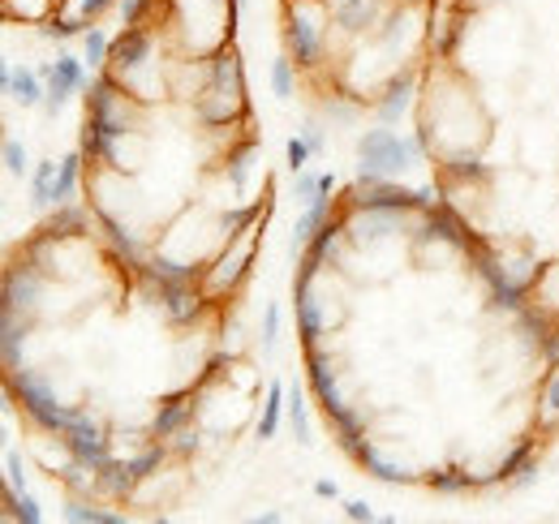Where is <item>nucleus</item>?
Masks as SVG:
<instances>
[{
  "label": "nucleus",
  "instance_id": "obj_43",
  "mask_svg": "<svg viewBox=\"0 0 559 524\" xmlns=\"http://www.w3.org/2000/svg\"><path fill=\"white\" fill-rule=\"evenodd\" d=\"M4 468H9V490H17V495H22V490H26V473H22V456H17V452H9V456H4Z\"/></svg>",
  "mask_w": 559,
  "mask_h": 524
},
{
  "label": "nucleus",
  "instance_id": "obj_27",
  "mask_svg": "<svg viewBox=\"0 0 559 524\" xmlns=\"http://www.w3.org/2000/svg\"><path fill=\"white\" fill-rule=\"evenodd\" d=\"M426 233H430V237H439V241H448V246H461V250H469V237H465L461 219H456V215H448V211H430V224H426Z\"/></svg>",
  "mask_w": 559,
  "mask_h": 524
},
{
  "label": "nucleus",
  "instance_id": "obj_53",
  "mask_svg": "<svg viewBox=\"0 0 559 524\" xmlns=\"http://www.w3.org/2000/svg\"><path fill=\"white\" fill-rule=\"evenodd\" d=\"M556 279H559V266H556Z\"/></svg>",
  "mask_w": 559,
  "mask_h": 524
},
{
  "label": "nucleus",
  "instance_id": "obj_37",
  "mask_svg": "<svg viewBox=\"0 0 559 524\" xmlns=\"http://www.w3.org/2000/svg\"><path fill=\"white\" fill-rule=\"evenodd\" d=\"M4 168H9L13 177H26V172H31V159H26V146H22L17 138H9V142H4Z\"/></svg>",
  "mask_w": 559,
  "mask_h": 524
},
{
  "label": "nucleus",
  "instance_id": "obj_12",
  "mask_svg": "<svg viewBox=\"0 0 559 524\" xmlns=\"http://www.w3.org/2000/svg\"><path fill=\"white\" fill-rule=\"evenodd\" d=\"M0 86L22 104V108H35L44 104L48 95V82L39 78V69H13V66H0Z\"/></svg>",
  "mask_w": 559,
  "mask_h": 524
},
{
  "label": "nucleus",
  "instance_id": "obj_5",
  "mask_svg": "<svg viewBox=\"0 0 559 524\" xmlns=\"http://www.w3.org/2000/svg\"><path fill=\"white\" fill-rule=\"evenodd\" d=\"M61 443H66V452H70L78 464H86L91 473H99V468L112 460V443H108V434L91 421V413H82V417L73 421L70 430L61 434Z\"/></svg>",
  "mask_w": 559,
  "mask_h": 524
},
{
  "label": "nucleus",
  "instance_id": "obj_26",
  "mask_svg": "<svg viewBox=\"0 0 559 524\" xmlns=\"http://www.w3.org/2000/svg\"><path fill=\"white\" fill-rule=\"evenodd\" d=\"M57 172H61V164H57V159H39V164L31 168V202H35V206H52Z\"/></svg>",
  "mask_w": 559,
  "mask_h": 524
},
{
  "label": "nucleus",
  "instance_id": "obj_3",
  "mask_svg": "<svg viewBox=\"0 0 559 524\" xmlns=\"http://www.w3.org/2000/svg\"><path fill=\"white\" fill-rule=\"evenodd\" d=\"M323 22H328V4L323 0H293L288 4L284 44H288V57L297 66H314L323 57Z\"/></svg>",
  "mask_w": 559,
  "mask_h": 524
},
{
  "label": "nucleus",
  "instance_id": "obj_22",
  "mask_svg": "<svg viewBox=\"0 0 559 524\" xmlns=\"http://www.w3.org/2000/svg\"><path fill=\"white\" fill-rule=\"evenodd\" d=\"M336 22L349 31V35H361L379 22V0H341L336 4Z\"/></svg>",
  "mask_w": 559,
  "mask_h": 524
},
{
  "label": "nucleus",
  "instance_id": "obj_14",
  "mask_svg": "<svg viewBox=\"0 0 559 524\" xmlns=\"http://www.w3.org/2000/svg\"><path fill=\"white\" fill-rule=\"evenodd\" d=\"M353 460H357V464H361V468H366L370 477H379V481H388V486L414 481V473H405L401 464H392V460H388L383 452H379V448H374V443H370V439H361V443H357V452H353Z\"/></svg>",
  "mask_w": 559,
  "mask_h": 524
},
{
  "label": "nucleus",
  "instance_id": "obj_23",
  "mask_svg": "<svg viewBox=\"0 0 559 524\" xmlns=\"http://www.w3.org/2000/svg\"><path fill=\"white\" fill-rule=\"evenodd\" d=\"M284 413H288V383H272L267 404H263V417H259V439H276Z\"/></svg>",
  "mask_w": 559,
  "mask_h": 524
},
{
  "label": "nucleus",
  "instance_id": "obj_35",
  "mask_svg": "<svg viewBox=\"0 0 559 524\" xmlns=\"http://www.w3.org/2000/svg\"><path fill=\"white\" fill-rule=\"evenodd\" d=\"M164 456H168V448H164V443H151L146 452H139V456L130 460V464H134V473H139V481H146V477L164 464Z\"/></svg>",
  "mask_w": 559,
  "mask_h": 524
},
{
  "label": "nucleus",
  "instance_id": "obj_48",
  "mask_svg": "<svg viewBox=\"0 0 559 524\" xmlns=\"http://www.w3.org/2000/svg\"><path fill=\"white\" fill-rule=\"evenodd\" d=\"M173 439H177V452H194L199 448V434L194 430H177Z\"/></svg>",
  "mask_w": 559,
  "mask_h": 524
},
{
  "label": "nucleus",
  "instance_id": "obj_41",
  "mask_svg": "<svg viewBox=\"0 0 559 524\" xmlns=\"http://www.w3.org/2000/svg\"><path fill=\"white\" fill-rule=\"evenodd\" d=\"M155 0H121L117 4V13H121V26H142V17H146V9H151Z\"/></svg>",
  "mask_w": 559,
  "mask_h": 524
},
{
  "label": "nucleus",
  "instance_id": "obj_44",
  "mask_svg": "<svg viewBox=\"0 0 559 524\" xmlns=\"http://www.w3.org/2000/svg\"><path fill=\"white\" fill-rule=\"evenodd\" d=\"M314 198H319V177L301 168L297 172V202H314Z\"/></svg>",
  "mask_w": 559,
  "mask_h": 524
},
{
  "label": "nucleus",
  "instance_id": "obj_6",
  "mask_svg": "<svg viewBox=\"0 0 559 524\" xmlns=\"http://www.w3.org/2000/svg\"><path fill=\"white\" fill-rule=\"evenodd\" d=\"M44 279H48V275L31 259L13 262V266L4 271V306H0V310H13V314H22V319H31V310L39 306Z\"/></svg>",
  "mask_w": 559,
  "mask_h": 524
},
{
  "label": "nucleus",
  "instance_id": "obj_7",
  "mask_svg": "<svg viewBox=\"0 0 559 524\" xmlns=\"http://www.w3.org/2000/svg\"><path fill=\"white\" fill-rule=\"evenodd\" d=\"M306 379H310V388H314V395H319V408L328 413V421H332L336 413H345V408H349V400H345L341 383H336L332 357H328L319 344H310V348H306Z\"/></svg>",
  "mask_w": 559,
  "mask_h": 524
},
{
  "label": "nucleus",
  "instance_id": "obj_40",
  "mask_svg": "<svg viewBox=\"0 0 559 524\" xmlns=\"http://www.w3.org/2000/svg\"><path fill=\"white\" fill-rule=\"evenodd\" d=\"M112 4H121V0H73V17H82L86 26L99 17V13H108Z\"/></svg>",
  "mask_w": 559,
  "mask_h": 524
},
{
  "label": "nucleus",
  "instance_id": "obj_32",
  "mask_svg": "<svg viewBox=\"0 0 559 524\" xmlns=\"http://www.w3.org/2000/svg\"><path fill=\"white\" fill-rule=\"evenodd\" d=\"M66 521L73 524H121L117 512H104V508H91V503H66Z\"/></svg>",
  "mask_w": 559,
  "mask_h": 524
},
{
  "label": "nucleus",
  "instance_id": "obj_31",
  "mask_svg": "<svg viewBox=\"0 0 559 524\" xmlns=\"http://www.w3.org/2000/svg\"><path fill=\"white\" fill-rule=\"evenodd\" d=\"M4 503H9V516H13V521H22V524H39V521H44L39 503H35L26 490L17 495V490H9V486H4Z\"/></svg>",
  "mask_w": 559,
  "mask_h": 524
},
{
  "label": "nucleus",
  "instance_id": "obj_9",
  "mask_svg": "<svg viewBox=\"0 0 559 524\" xmlns=\"http://www.w3.org/2000/svg\"><path fill=\"white\" fill-rule=\"evenodd\" d=\"M349 237V224H345V215L341 219H328L314 237H310V246L301 250V262H297V279H306V284H314V275H319V266L328 259H336V250H341V241Z\"/></svg>",
  "mask_w": 559,
  "mask_h": 524
},
{
  "label": "nucleus",
  "instance_id": "obj_28",
  "mask_svg": "<svg viewBox=\"0 0 559 524\" xmlns=\"http://www.w3.org/2000/svg\"><path fill=\"white\" fill-rule=\"evenodd\" d=\"M288 421H293L297 443H310V413H306V392H301V379H288Z\"/></svg>",
  "mask_w": 559,
  "mask_h": 524
},
{
  "label": "nucleus",
  "instance_id": "obj_4",
  "mask_svg": "<svg viewBox=\"0 0 559 524\" xmlns=\"http://www.w3.org/2000/svg\"><path fill=\"white\" fill-rule=\"evenodd\" d=\"M151 57H155V35L142 31V26H126L121 39L112 44V73L126 82L130 95H139V78L151 69Z\"/></svg>",
  "mask_w": 559,
  "mask_h": 524
},
{
  "label": "nucleus",
  "instance_id": "obj_21",
  "mask_svg": "<svg viewBox=\"0 0 559 524\" xmlns=\"http://www.w3.org/2000/svg\"><path fill=\"white\" fill-rule=\"evenodd\" d=\"M421 486H426V490H435V495H469V490H478L483 481H478V477H469L465 468H435V473H426V477H421Z\"/></svg>",
  "mask_w": 559,
  "mask_h": 524
},
{
  "label": "nucleus",
  "instance_id": "obj_2",
  "mask_svg": "<svg viewBox=\"0 0 559 524\" xmlns=\"http://www.w3.org/2000/svg\"><path fill=\"white\" fill-rule=\"evenodd\" d=\"M426 159V133L366 130L357 138V172L361 177H401Z\"/></svg>",
  "mask_w": 559,
  "mask_h": 524
},
{
  "label": "nucleus",
  "instance_id": "obj_10",
  "mask_svg": "<svg viewBox=\"0 0 559 524\" xmlns=\"http://www.w3.org/2000/svg\"><path fill=\"white\" fill-rule=\"evenodd\" d=\"M293 306H297V331H301V344H319V335L328 327V310L323 301L314 297V284L306 279H293Z\"/></svg>",
  "mask_w": 559,
  "mask_h": 524
},
{
  "label": "nucleus",
  "instance_id": "obj_47",
  "mask_svg": "<svg viewBox=\"0 0 559 524\" xmlns=\"http://www.w3.org/2000/svg\"><path fill=\"white\" fill-rule=\"evenodd\" d=\"M534 477H538V460H530V464L512 477V486H516V490H525V486H534Z\"/></svg>",
  "mask_w": 559,
  "mask_h": 524
},
{
  "label": "nucleus",
  "instance_id": "obj_52",
  "mask_svg": "<svg viewBox=\"0 0 559 524\" xmlns=\"http://www.w3.org/2000/svg\"><path fill=\"white\" fill-rule=\"evenodd\" d=\"M246 9V0H228V35L237 31V13Z\"/></svg>",
  "mask_w": 559,
  "mask_h": 524
},
{
  "label": "nucleus",
  "instance_id": "obj_36",
  "mask_svg": "<svg viewBox=\"0 0 559 524\" xmlns=\"http://www.w3.org/2000/svg\"><path fill=\"white\" fill-rule=\"evenodd\" d=\"M272 91H276L280 99H293V57L272 61Z\"/></svg>",
  "mask_w": 559,
  "mask_h": 524
},
{
  "label": "nucleus",
  "instance_id": "obj_19",
  "mask_svg": "<svg viewBox=\"0 0 559 524\" xmlns=\"http://www.w3.org/2000/svg\"><path fill=\"white\" fill-rule=\"evenodd\" d=\"M22 344H26V319L13 314V310H0V357H4V370L22 366Z\"/></svg>",
  "mask_w": 559,
  "mask_h": 524
},
{
  "label": "nucleus",
  "instance_id": "obj_20",
  "mask_svg": "<svg viewBox=\"0 0 559 524\" xmlns=\"http://www.w3.org/2000/svg\"><path fill=\"white\" fill-rule=\"evenodd\" d=\"M142 271H146V279H155L159 288H168V284H194V279H199V266L177 262V259H164V254L146 259L142 262Z\"/></svg>",
  "mask_w": 559,
  "mask_h": 524
},
{
  "label": "nucleus",
  "instance_id": "obj_1",
  "mask_svg": "<svg viewBox=\"0 0 559 524\" xmlns=\"http://www.w3.org/2000/svg\"><path fill=\"white\" fill-rule=\"evenodd\" d=\"M4 383H9V400L39 426V430H48V434H66L73 421L82 417V408H70V404H61L57 392H52V383L48 379H39L35 370H26V366H17V370H4Z\"/></svg>",
  "mask_w": 559,
  "mask_h": 524
},
{
  "label": "nucleus",
  "instance_id": "obj_45",
  "mask_svg": "<svg viewBox=\"0 0 559 524\" xmlns=\"http://www.w3.org/2000/svg\"><path fill=\"white\" fill-rule=\"evenodd\" d=\"M301 138L310 142V151H314V155H323V151H328V133H323V126H314V121H310V126L301 130Z\"/></svg>",
  "mask_w": 559,
  "mask_h": 524
},
{
  "label": "nucleus",
  "instance_id": "obj_29",
  "mask_svg": "<svg viewBox=\"0 0 559 524\" xmlns=\"http://www.w3.org/2000/svg\"><path fill=\"white\" fill-rule=\"evenodd\" d=\"M254 142H241L237 151H228V186L233 190H246V181H250V159H254Z\"/></svg>",
  "mask_w": 559,
  "mask_h": 524
},
{
  "label": "nucleus",
  "instance_id": "obj_39",
  "mask_svg": "<svg viewBox=\"0 0 559 524\" xmlns=\"http://www.w3.org/2000/svg\"><path fill=\"white\" fill-rule=\"evenodd\" d=\"M448 172L452 177H487V168H483L478 155H448Z\"/></svg>",
  "mask_w": 559,
  "mask_h": 524
},
{
  "label": "nucleus",
  "instance_id": "obj_17",
  "mask_svg": "<svg viewBox=\"0 0 559 524\" xmlns=\"http://www.w3.org/2000/svg\"><path fill=\"white\" fill-rule=\"evenodd\" d=\"M99 228H104V237H108V246H112L117 259L130 262V266H142V250H139V241H134V233H130L112 211H99Z\"/></svg>",
  "mask_w": 559,
  "mask_h": 524
},
{
  "label": "nucleus",
  "instance_id": "obj_13",
  "mask_svg": "<svg viewBox=\"0 0 559 524\" xmlns=\"http://www.w3.org/2000/svg\"><path fill=\"white\" fill-rule=\"evenodd\" d=\"M414 86H418L414 69H405V73H396V78L388 82V91L379 95V117H383L388 126L401 121V117L409 112V104H414Z\"/></svg>",
  "mask_w": 559,
  "mask_h": 524
},
{
  "label": "nucleus",
  "instance_id": "obj_16",
  "mask_svg": "<svg viewBox=\"0 0 559 524\" xmlns=\"http://www.w3.org/2000/svg\"><path fill=\"white\" fill-rule=\"evenodd\" d=\"M190 417H194V395L190 392L164 400V404H159V413H155V439H173L177 430H186V421H190Z\"/></svg>",
  "mask_w": 559,
  "mask_h": 524
},
{
  "label": "nucleus",
  "instance_id": "obj_34",
  "mask_svg": "<svg viewBox=\"0 0 559 524\" xmlns=\"http://www.w3.org/2000/svg\"><path fill=\"white\" fill-rule=\"evenodd\" d=\"M44 35L48 39H73V35H86V22L82 17H48V26H44Z\"/></svg>",
  "mask_w": 559,
  "mask_h": 524
},
{
  "label": "nucleus",
  "instance_id": "obj_54",
  "mask_svg": "<svg viewBox=\"0 0 559 524\" xmlns=\"http://www.w3.org/2000/svg\"><path fill=\"white\" fill-rule=\"evenodd\" d=\"M57 4H61V0H57Z\"/></svg>",
  "mask_w": 559,
  "mask_h": 524
},
{
  "label": "nucleus",
  "instance_id": "obj_18",
  "mask_svg": "<svg viewBox=\"0 0 559 524\" xmlns=\"http://www.w3.org/2000/svg\"><path fill=\"white\" fill-rule=\"evenodd\" d=\"M95 486L108 495V499H126L134 486H139V473H134V464L130 460H108L99 473H95Z\"/></svg>",
  "mask_w": 559,
  "mask_h": 524
},
{
  "label": "nucleus",
  "instance_id": "obj_46",
  "mask_svg": "<svg viewBox=\"0 0 559 524\" xmlns=\"http://www.w3.org/2000/svg\"><path fill=\"white\" fill-rule=\"evenodd\" d=\"M345 516H349V521H357V524H370V521H374V512H370V508H366L361 499H349V503H345Z\"/></svg>",
  "mask_w": 559,
  "mask_h": 524
},
{
  "label": "nucleus",
  "instance_id": "obj_50",
  "mask_svg": "<svg viewBox=\"0 0 559 524\" xmlns=\"http://www.w3.org/2000/svg\"><path fill=\"white\" fill-rule=\"evenodd\" d=\"M547 408L559 413V366H556V374H551V383H547Z\"/></svg>",
  "mask_w": 559,
  "mask_h": 524
},
{
  "label": "nucleus",
  "instance_id": "obj_15",
  "mask_svg": "<svg viewBox=\"0 0 559 524\" xmlns=\"http://www.w3.org/2000/svg\"><path fill=\"white\" fill-rule=\"evenodd\" d=\"M159 301H164V314H168L173 323H194L199 310H203L194 284H168V288H159Z\"/></svg>",
  "mask_w": 559,
  "mask_h": 524
},
{
  "label": "nucleus",
  "instance_id": "obj_8",
  "mask_svg": "<svg viewBox=\"0 0 559 524\" xmlns=\"http://www.w3.org/2000/svg\"><path fill=\"white\" fill-rule=\"evenodd\" d=\"M86 61H78V57H57L52 61V78H48V95H44V117H57L61 108H66V99H70L73 91H86L91 86V78H86Z\"/></svg>",
  "mask_w": 559,
  "mask_h": 524
},
{
  "label": "nucleus",
  "instance_id": "obj_42",
  "mask_svg": "<svg viewBox=\"0 0 559 524\" xmlns=\"http://www.w3.org/2000/svg\"><path fill=\"white\" fill-rule=\"evenodd\" d=\"M280 340V306H267L263 310V353H276Z\"/></svg>",
  "mask_w": 559,
  "mask_h": 524
},
{
  "label": "nucleus",
  "instance_id": "obj_51",
  "mask_svg": "<svg viewBox=\"0 0 559 524\" xmlns=\"http://www.w3.org/2000/svg\"><path fill=\"white\" fill-rule=\"evenodd\" d=\"M547 361L559 366V331H547Z\"/></svg>",
  "mask_w": 559,
  "mask_h": 524
},
{
  "label": "nucleus",
  "instance_id": "obj_49",
  "mask_svg": "<svg viewBox=\"0 0 559 524\" xmlns=\"http://www.w3.org/2000/svg\"><path fill=\"white\" fill-rule=\"evenodd\" d=\"M314 495H319V499H336V495H341V486H336L332 477H319V481H314Z\"/></svg>",
  "mask_w": 559,
  "mask_h": 524
},
{
  "label": "nucleus",
  "instance_id": "obj_11",
  "mask_svg": "<svg viewBox=\"0 0 559 524\" xmlns=\"http://www.w3.org/2000/svg\"><path fill=\"white\" fill-rule=\"evenodd\" d=\"M332 219V194L328 190H319L314 202H306V211L297 215V224H293V237H288V254L297 259V250H306L310 246V237L323 228Z\"/></svg>",
  "mask_w": 559,
  "mask_h": 524
},
{
  "label": "nucleus",
  "instance_id": "obj_38",
  "mask_svg": "<svg viewBox=\"0 0 559 524\" xmlns=\"http://www.w3.org/2000/svg\"><path fill=\"white\" fill-rule=\"evenodd\" d=\"M284 155H288V172L297 177V172H301V168L310 164V155H314V151H310V142H306V138H288Z\"/></svg>",
  "mask_w": 559,
  "mask_h": 524
},
{
  "label": "nucleus",
  "instance_id": "obj_25",
  "mask_svg": "<svg viewBox=\"0 0 559 524\" xmlns=\"http://www.w3.org/2000/svg\"><path fill=\"white\" fill-rule=\"evenodd\" d=\"M82 146L78 151H70L66 159H61V172H57V186H52V206H66V202H73V190H78V177H82Z\"/></svg>",
  "mask_w": 559,
  "mask_h": 524
},
{
  "label": "nucleus",
  "instance_id": "obj_30",
  "mask_svg": "<svg viewBox=\"0 0 559 524\" xmlns=\"http://www.w3.org/2000/svg\"><path fill=\"white\" fill-rule=\"evenodd\" d=\"M108 52H112V48H108V35H104L99 26H91V31L82 35V61L91 69H104L108 66Z\"/></svg>",
  "mask_w": 559,
  "mask_h": 524
},
{
  "label": "nucleus",
  "instance_id": "obj_33",
  "mask_svg": "<svg viewBox=\"0 0 559 524\" xmlns=\"http://www.w3.org/2000/svg\"><path fill=\"white\" fill-rule=\"evenodd\" d=\"M530 460H534V443H521V448H512V452H508V460L499 464V473H495L490 481H512V477H516V473H521Z\"/></svg>",
  "mask_w": 559,
  "mask_h": 524
},
{
  "label": "nucleus",
  "instance_id": "obj_24",
  "mask_svg": "<svg viewBox=\"0 0 559 524\" xmlns=\"http://www.w3.org/2000/svg\"><path fill=\"white\" fill-rule=\"evenodd\" d=\"M86 219H91V211H82V206L66 202V206H57V215L44 224V233L57 237V241H66V237H78V233L86 228Z\"/></svg>",
  "mask_w": 559,
  "mask_h": 524
}]
</instances>
